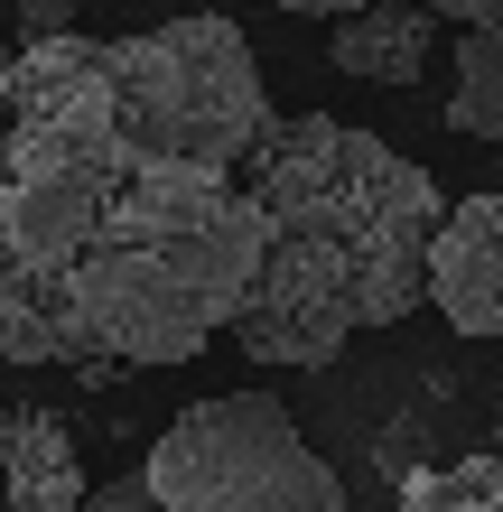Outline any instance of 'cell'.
Segmentation results:
<instances>
[{
    "instance_id": "30bf717a",
    "label": "cell",
    "mask_w": 503,
    "mask_h": 512,
    "mask_svg": "<svg viewBox=\"0 0 503 512\" xmlns=\"http://www.w3.org/2000/svg\"><path fill=\"white\" fill-rule=\"evenodd\" d=\"M84 512H168V503H159L150 475H103V494L84 503Z\"/></svg>"
},
{
    "instance_id": "5bb4252c",
    "label": "cell",
    "mask_w": 503,
    "mask_h": 512,
    "mask_svg": "<svg viewBox=\"0 0 503 512\" xmlns=\"http://www.w3.org/2000/svg\"><path fill=\"white\" fill-rule=\"evenodd\" d=\"M10 438H19V410H10V401H0V457H10Z\"/></svg>"
},
{
    "instance_id": "8fae6325",
    "label": "cell",
    "mask_w": 503,
    "mask_h": 512,
    "mask_svg": "<svg viewBox=\"0 0 503 512\" xmlns=\"http://www.w3.org/2000/svg\"><path fill=\"white\" fill-rule=\"evenodd\" d=\"M429 19H448V28H485V19H503V0H420Z\"/></svg>"
},
{
    "instance_id": "8992f818",
    "label": "cell",
    "mask_w": 503,
    "mask_h": 512,
    "mask_svg": "<svg viewBox=\"0 0 503 512\" xmlns=\"http://www.w3.org/2000/svg\"><path fill=\"white\" fill-rule=\"evenodd\" d=\"M0 485H10V512H84L94 503V475H84V457H75V438H66L56 410H19Z\"/></svg>"
},
{
    "instance_id": "2e32d148",
    "label": "cell",
    "mask_w": 503,
    "mask_h": 512,
    "mask_svg": "<svg viewBox=\"0 0 503 512\" xmlns=\"http://www.w3.org/2000/svg\"><path fill=\"white\" fill-rule=\"evenodd\" d=\"M0 168H10V159H0Z\"/></svg>"
},
{
    "instance_id": "7c38bea8",
    "label": "cell",
    "mask_w": 503,
    "mask_h": 512,
    "mask_svg": "<svg viewBox=\"0 0 503 512\" xmlns=\"http://www.w3.org/2000/svg\"><path fill=\"white\" fill-rule=\"evenodd\" d=\"M19 28H28V38H75L66 0H28V10H19Z\"/></svg>"
},
{
    "instance_id": "52a82bcc",
    "label": "cell",
    "mask_w": 503,
    "mask_h": 512,
    "mask_svg": "<svg viewBox=\"0 0 503 512\" xmlns=\"http://www.w3.org/2000/svg\"><path fill=\"white\" fill-rule=\"evenodd\" d=\"M429 47H438V19L420 0H373V10L336 19V66L354 84H420Z\"/></svg>"
},
{
    "instance_id": "4fadbf2b",
    "label": "cell",
    "mask_w": 503,
    "mask_h": 512,
    "mask_svg": "<svg viewBox=\"0 0 503 512\" xmlns=\"http://www.w3.org/2000/svg\"><path fill=\"white\" fill-rule=\"evenodd\" d=\"M271 10H289V19H354V10H373V0H271Z\"/></svg>"
},
{
    "instance_id": "7a4b0ae2",
    "label": "cell",
    "mask_w": 503,
    "mask_h": 512,
    "mask_svg": "<svg viewBox=\"0 0 503 512\" xmlns=\"http://www.w3.org/2000/svg\"><path fill=\"white\" fill-rule=\"evenodd\" d=\"M261 215V280L233 317V345L261 364H327L373 326H401L429 298V243L448 196L420 159L336 112H299L243 168Z\"/></svg>"
},
{
    "instance_id": "6da1fadb",
    "label": "cell",
    "mask_w": 503,
    "mask_h": 512,
    "mask_svg": "<svg viewBox=\"0 0 503 512\" xmlns=\"http://www.w3.org/2000/svg\"><path fill=\"white\" fill-rule=\"evenodd\" d=\"M0 364H196L261 280L252 187L159 159L103 94V38L0 66Z\"/></svg>"
},
{
    "instance_id": "ba28073f",
    "label": "cell",
    "mask_w": 503,
    "mask_h": 512,
    "mask_svg": "<svg viewBox=\"0 0 503 512\" xmlns=\"http://www.w3.org/2000/svg\"><path fill=\"white\" fill-rule=\"evenodd\" d=\"M448 131L466 140H503V19L485 28H457V56H448Z\"/></svg>"
},
{
    "instance_id": "277c9868",
    "label": "cell",
    "mask_w": 503,
    "mask_h": 512,
    "mask_svg": "<svg viewBox=\"0 0 503 512\" xmlns=\"http://www.w3.org/2000/svg\"><path fill=\"white\" fill-rule=\"evenodd\" d=\"M140 475L168 512H345L336 466L299 438V419L271 391H215L177 410Z\"/></svg>"
},
{
    "instance_id": "9a60e30c",
    "label": "cell",
    "mask_w": 503,
    "mask_h": 512,
    "mask_svg": "<svg viewBox=\"0 0 503 512\" xmlns=\"http://www.w3.org/2000/svg\"><path fill=\"white\" fill-rule=\"evenodd\" d=\"M0 66H10V47H0Z\"/></svg>"
},
{
    "instance_id": "9c48e42d",
    "label": "cell",
    "mask_w": 503,
    "mask_h": 512,
    "mask_svg": "<svg viewBox=\"0 0 503 512\" xmlns=\"http://www.w3.org/2000/svg\"><path fill=\"white\" fill-rule=\"evenodd\" d=\"M401 512H503V457L420 466V475L401 485Z\"/></svg>"
},
{
    "instance_id": "3957f363",
    "label": "cell",
    "mask_w": 503,
    "mask_h": 512,
    "mask_svg": "<svg viewBox=\"0 0 503 512\" xmlns=\"http://www.w3.org/2000/svg\"><path fill=\"white\" fill-rule=\"evenodd\" d=\"M103 94L140 149L224 168V177H243L261 159V140L280 131L271 84L252 66V38L215 10L140 28V38H103Z\"/></svg>"
},
{
    "instance_id": "5b68a950",
    "label": "cell",
    "mask_w": 503,
    "mask_h": 512,
    "mask_svg": "<svg viewBox=\"0 0 503 512\" xmlns=\"http://www.w3.org/2000/svg\"><path fill=\"white\" fill-rule=\"evenodd\" d=\"M429 308L457 326V336H494L503 345V187L448 205L429 243Z\"/></svg>"
}]
</instances>
